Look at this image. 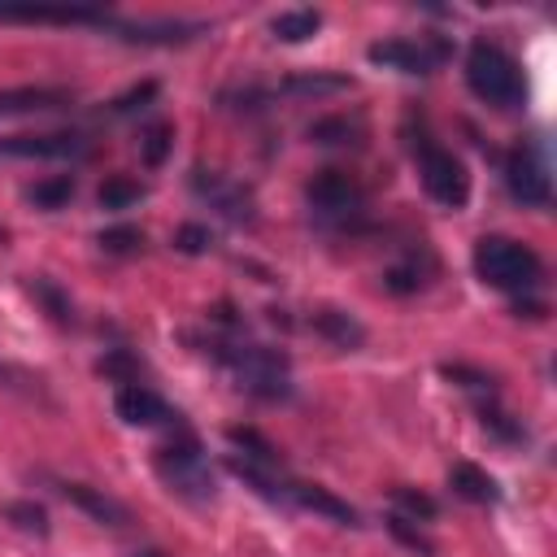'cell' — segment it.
<instances>
[{"label":"cell","mask_w":557,"mask_h":557,"mask_svg":"<svg viewBox=\"0 0 557 557\" xmlns=\"http://www.w3.org/2000/svg\"><path fill=\"white\" fill-rule=\"evenodd\" d=\"M218 361L231 366L235 383L257 396V400H283L292 392V366H287V352L283 348H270V344H252V339H222L213 344Z\"/></svg>","instance_id":"cell-1"},{"label":"cell","mask_w":557,"mask_h":557,"mask_svg":"<svg viewBox=\"0 0 557 557\" xmlns=\"http://www.w3.org/2000/svg\"><path fill=\"white\" fill-rule=\"evenodd\" d=\"M474 274H479L487 287L513 292V296L522 300L527 292L540 287L544 261L535 257V248H527V244H518V239H509V235H483V239L474 244Z\"/></svg>","instance_id":"cell-2"},{"label":"cell","mask_w":557,"mask_h":557,"mask_svg":"<svg viewBox=\"0 0 557 557\" xmlns=\"http://www.w3.org/2000/svg\"><path fill=\"white\" fill-rule=\"evenodd\" d=\"M466 87L492 109H518L527 100V78L518 61L500 44H487V39H474L466 52Z\"/></svg>","instance_id":"cell-3"},{"label":"cell","mask_w":557,"mask_h":557,"mask_svg":"<svg viewBox=\"0 0 557 557\" xmlns=\"http://www.w3.org/2000/svg\"><path fill=\"white\" fill-rule=\"evenodd\" d=\"M152 466H157L161 483H165L174 496L191 500V505H209L213 492H218L213 470H209V461H205V453H200V440H196L191 431H178L174 440H165V444L157 448Z\"/></svg>","instance_id":"cell-4"},{"label":"cell","mask_w":557,"mask_h":557,"mask_svg":"<svg viewBox=\"0 0 557 557\" xmlns=\"http://www.w3.org/2000/svg\"><path fill=\"white\" fill-rule=\"evenodd\" d=\"M305 200H309V213L318 222L339 226V231H348V226H357L366 218V191L344 170H318L309 178V187H305Z\"/></svg>","instance_id":"cell-5"},{"label":"cell","mask_w":557,"mask_h":557,"mask_svg":"<svg viewBox=\"0 0 557 557\" xmlns=\"http://www.w3.org/2000/svg\"><path fill=\"white\" fill-rule=\"evenodd\" d=\"M413 157H418L422 187H426V196H431L435 205L461 209V205L470 200V170H466V161H461L457 152H448V148L422 139V144H413Z\"/></svg>","instance_id":"cell-6"},{"label":"cell","mask_w":557,"mask_h":557,"mask_svg":"<svg viewBox=\"0 0 557 557\" xmlns=\"http://www.w3.org/2000/svg\"><path fill=\"white\" fill-rule=\"evenodd\" d=\"M505 187L522 209H548L553 200V178H548V161L535 144H518L505 157Z\"/></svg>","instance_id":"cell-7"},{"label":"cell","mask_w":557,"mask_h":557,"mask_svg":"<svg viewBox=\"0 0 557 557\" xmlns=\"http://www.w3.org/2000/svg\"><path fill=\"white\" fill-rule=\"evenodd\" d=\"M91 139L78 131H44V135H0V157H87Z\"/></svg>","instance_id":"cell-8"},{"label":"cell","mask_w":557,"mask_h":557,"mask_svg":"<svg viewBox=\"0 0 557 557\" xmlns=\"http://www.w3.org/2000/svg\"><path fill=\"white\" fill-rule=\"evenodd\" d=\"M374 65L383 70H400V74H431L444 61V44H413V39H379L366 52Z\"/></svg>","instance_id":"cell-9"},{"label":"cell","mask_w":557,"mask_h":557,"mask_svg":"<svg viewBox=\"0 0 557 557\" xmlns=\"http://www.w3.org/2000/svg\"><path fill=\"white\" fill-rule=\"evenodd\" d=\"M113 413H117L126 426H161V422L174 418L170 405H165L152 387H144V383H122L117 396H113Z\"/></svg>","instance_id":"cell-10"},{"label":"cell","mask_w":557,"mask_h":557,"mask_svg":"<svg viewBox=\"0 0 557 557\" xmlns=\"http://www.w3.org/2000/svg\"><path fill=\"white\" fill-rule=\"evenodd\" d=\"M191 187H196V196L213 200L231 222H252V196H248L239 183H226L222 174L196 170V174H191Z\"/></svg>","instance_id":"cell-11"},{"label":"cell","mask_w":557,"mask_h":557,"mask_svg":"<svg viewBox=\"0 0 557 557\" xmlns=\"http://www.w3.org/2000/svg\"><path fill=\"white\" fill-rule=\"evenodd\" d=\"M61 496L65 500H74L87 518H96L100 527H122V522H131V513H126V505L122 500H113L109 492H100V487H91V483H61Z\"/></svg>","instance_id":"cell-12"},{"label":"cell","mask_w":557,"mask_h":557,"mask_svg":"<svg viewBox=\"0 0 557 557\" xmlns=\"http://www.w3.org/2000/svg\"><path fill=\"white\" fill-rule=\"evenodd\" d=\"M287 500H296L300 509H313V513H322L339 527H357V509L348 500H339L335 492L318 487V483H287Z\"/></svg>","instance_id":"cell-13"},{"label":"cell","mask_w":557,"mask_h":557,"mask_svg":"<svg viewBox=\"0 0 557 557\" xmlns=\"http://www.w3.org/2000/svg\"><path fill=\"white\" fill-rule=\"evenodd\" d=\"M74 96L65 87H9L0 91V113H52L70 109Z\"/></svg>","instance_id":"cell-14"},{"label":"cell","mask_w":557,"mask_h":557,"mask_svg":"<svg viewBox=\"0 0 557 557\" xmlns=\"http://www.w3.org/2000/svg\"><path fill=\"white\" fill-rule=\"evenodd\" d=\"M448 487H453L461 500H470V505H496V500H500L496 479H492L483 466H474V461H457V466L448 470Z\"/></svg>","instance_id":"cell-15"},{"label":"cell","mask_w":557,"mask_h":557,"mask_svg":"<svg viewBox=\"0 0 557 557\" xmlns=\"http://www.w3.org/2000/svg\"><path fill=\"white\" fill-rule=\"evenodd\" d=\"M313 331L322 335V339H331L335 348H361L366 344V326L352 318V313H344V309H318L313 313Z\"/></svg>","instance_id":"cell-16"},{"label":"cell","mask_w":557,"mask_h":557,"mask_svg":"<svg viewBox=\"0 0 557 557\" xmlns=\"http://www.w3.org/2000/svg\"><path fill=\"white\" fill-rule=\"evenodd\" d=\"M0 22H104L100 9H48V4H4Z\"/></svg>","instance_id":"cell-17"},{"label":"cell","mask_w":557,"mask_h":557,"mask_svg":"<svg viewBox=\"0 0 557 557\" xmlns=\"http://www.w3.org/2000/svg\"><path fill=\"white\" fill-rule=\"evenodd\" d=\"M348 87H352V78L335 74V70H305V74H287L283 78L287 96H335V91H348Z\"/></svg>","instance_id":"cell-18"},{"label":"cell","mask_w":557,"mask_h":557,"mask_svg":"<svg viewBox=\"0 0 557 557\" xmlns=\"http://www.w3.org/2000/svg\"><path fill=\"white\" fill-rule=\"evenodd\" d=\"M309 139L313 144H326V148H339V144H361L366 139V122L357 113H335V117H322L309 126Z\"/></svg>","instance_id":"cell-19"},{"label":"cell","mask_w":557,"mask_h":557,"mask_svg":"<svg viewBox=\"0 0 557 557\" xmlns=\"http://www.w3.org/2000/svg\"><path fill=\"white\" fill-rule=\"evenodd\" d=\"M226 440L239 448L235 457H244V461H252V466H265V470H283L278 448H274L261 431H252V426H231V431H226Z\"/></svg>","instance_id":"cell-20"},{"label":"cell","mask_w":557,"mask_h":557,"mask_svg":"<svg viewBox=\"0 0 557 557\" xmlns=\"http://www.w3.org/2000/svg\"><path fill=\"white\" fill-rule=\"evenodd\" d=\"M122 39L131 44H187L196 39L205 26L200 22H157V26H117Z\"/></svg>","instance_id":"cell-21"},{"label":"cell","mask_w":557,"mask_h":557,"mask_svg":"<svg viewBox=\"0 0 557 557\" xmlns=\"http://www.w3.org/2000/svg\"><path fill=\"white\" fill-rule=\"evenodd\" d=\"M318 26H322V13H318V9H292V13H278V17L270 22L274 39H283V44L313 39V35H318Z\"/></svg>","instance_id":"cell-22"},{"label":"cell","mask_w":557,"mask_h":557,"mask_svg":"<svg viewBox=\"0 0 557 557\" xmlns=\"http://www.w3.org/2000/svg\"><path fill=\"white\" fill-rule=\"evenodd\" d=\"M74 191H78L74 174H52V178L35 183V187L26 191V200H30V205H39V209H61V205H70V200H74Z\"/></svg>","instance_id":"cell-23"},{"label":"cell","mask_w":557,"mask_h":557,"mask_svg":"<svg viewBox=\"0 0 557 557\" xmlns=\"http://www.w3.org/2000/svg\"><path fill=\"white\" fill-rule=\"evenodd\" d=\"M96 200H100V209H131V205H139V200H144V187H139L135 178L113 174V178H104V183H100Z\"/></svg>","instance_id":"cell-24"},{"label":"cell","mask_w":557,"mask_h":557,"mask_svg":"<svg viewBox=\"0 0 557 557\" xmlns=\"http://www.w3.org/2000/svg\"><path fill=\"white\" fill-rule=\"evenodd\" d=\"M4 518H9L17 531L48 535V513H44V505H35V500H9V505H4Z\"/></svg>","instance_id":"cell-25"},{"label":"cell","mask_w":557,"mask_h":557,"mask_svg":"<svg viewBox=\"0 0 557 557\" xmlns=\"http://www.w3.org/2000/svg\"><path fill=\"white\" fill-rule=\"evenodd\" d=\"M422 283H426V274H422L418 261H400V265H387V270H383V287L396 292V296H409V292H418Z\"/></svg>","instance_id":"cell-26"},{"label":"cell","mask_w":557,"mask_h":557,"mask_svg":"<svg viewBox=\"0 0 557 557\" xmlns=\"http://www.w3.org/2000/svg\"><path fill=\"white\" fill-rule=\"evenodd\" d=\"M170 144H174V131H170L165 122L148 126L144 139H139V157H144V165H161V161L170 157Z\"/></svg>","instance_id":"cell-27"},{"label":"cell","mask_w":557,"mask_h":557,"mask_svg":"<svg viewBox=\"0 0 557 557\" xmlns=\"http://www.w3.org/2000/svg\"><path fill=\"white\" fill-rule=\"evenodd\" d=\"M96 244H100L104 252H113V257H126V252H139L144 231H139V226H109V231H100Z\"/></svg>","instance_id":"cell-28"},{"label":"cell","mask_w":557,"mask_h":557,"mask_svg":"<svg viewBox=\"0 0 557 557\" xmlns=\"http://www.w3.org/2000/svg\"><path fill=\"white\" fill-rule=\"evenodd\" d=\"M392 500H396L400 513H413V518H422V522H431V518L440 513V505H435L426 492H418V487H392Z\"/></svg>","instance_id":"cell-29"},{"label":"cell","mask_w":557,"mask_h":557,"mask_svg":"<svg viewBox=\"0 0 557 557\" xmlns=\"http://www.w3.org/2000/svg\"><path fill=\"white\" fill-rule=\"evenodd\" d=\"M444 370V379H453V383H461L466 392H496V379L492 374H483V370H470V366H461V361H444L440 366Z\"/></svg>","instance_id":"cell-30"},{"label":"cell","mask_w":557,"mask_h":557,"mask_svg":"<svg viewBox=\"0 0 557 557\" xmlns=\"http://www.w3.org/2000/svg\"><path fill=\"white\" fill-rule=\"evenodd\" d=\"M387 531H392L409 553H418V557H431V553H435V544H431L418 527H409V518H405V513H392V518H387Z\"/></svg>","instance_id":"cell-31"},{"label":"cell","mask_w":557,"mask_h":557,"mask_svg":"<svg viewBox=\"0 0 557 557\" xmlns=\"http://www.w3.org/2000/svg\"><path fill=\"white\" fill-rule=\"evenodd\" d=\"M174 248H178V252H187V257H200V252H209V248H213V231H209V226H200V222H187V226H178V231H174Z\"/></svg>","instance_id":"cell-32"},{"label":"cell","mask_w":557,"mask_h":557,"mask_svg":"<svg viewBox=\"0 0 557 557\" xmlns=\"http://www.w3.org/2000/svg\"><path fill=\"white\" fill-rule=\"evenodd\" d=\"M30 292L44 300V309H48L57 322H70V318H74V313H70V300L57 292V283H48V278H30Z\"/></svg>","instance_id":"cell-33"},{"label":"cell","mask_w":557,"mask_h":557,"mask_svg":"<svg viewBox=\"0 0 557 557\" xmlns=\"http://www.w3.org/2000/svg\"><path fill=\"white\" fill-rule=\"evenodd\" d=\"M479 418H483V426H487L492 435H500L505 444H518V440H522V426H518V422H513L509 413H500V409L483 405V409H479Z\"/></svg>","instance_id":"cell-34"},{"label":"cell","mask_w":557,"mask_h":557,"mask_svg":"<svg viewBox=\"0 0 557 557\" xmlns=\"http://www.w3.org/2000/svg\"><path fill=\"white\" fill-rule=\"evenodd\" d=\"M100 370H104V374H113V379H122V383H139V379H135V374H139V361H135L131 352H122V348H117V352H109V357L100 361Z\"/></svg>","instance_id":"cell-35"},{"label":"cell","mask_w":557,"mask_h":557,"mask_svg":"<svg viewBox=\"0 0 557 557\" xmlns=\"http://www.w3.org/2000/svg\"><path fill=\"white\" fill-rule=\"evenodd\" d=\"M157 96V83H139V87H131L126 96H117L113 104H109V113H135V109H144V100H152Z\"/></svg>","instance_id":"cell-36"},{"label":"cell","mask_w":557,"mask_h":557,"mask_svg":"<svg viewBox=\"0 0 557 557\" xmlns=\"http://www.w3.org/2000/svg\"><path fill=\"white\" fill-rule=\"evenodd\" d=\"M513 313H527V318H540V313H544V305H540V300H513Z\"/></svg>","instance_id":"cell-37"},{"label":"cell","mask_w":557,"mask_h":557,"mask_svg":"<svg viewBox=\"0 0 557 557\" xmlns=\"http://www.w3.org/2000/svg\"><path fill=\"white\" fill-rule=\"evenodd\" d=\"M139 557H161V553H139Z\"/></svg>","instance_id":"cell-38"}]
</instances>
